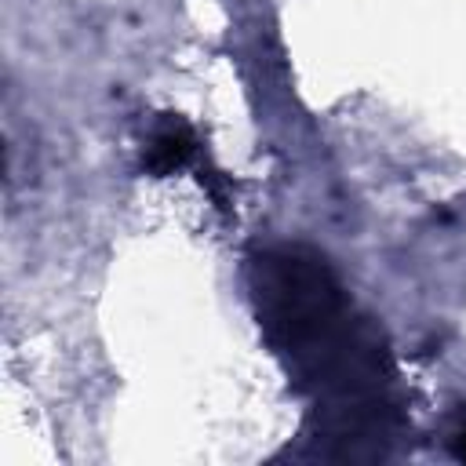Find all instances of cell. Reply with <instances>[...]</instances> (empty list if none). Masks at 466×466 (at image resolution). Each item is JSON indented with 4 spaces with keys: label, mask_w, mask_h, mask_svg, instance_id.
Listing matches in <instances>:
<instances>
[{
    "label": "cell",
    "mask_w": 466,
    "mask_h": 466,
    "mask_svg": "<svg viewBox=\"0 0 466 466\" xmlns=\"http://www.w3.org/2000/svg\"><path fill=\"white\" fill-rule=\"evenodd\" d=\"M248 280L273 353L313 397L317 437L335 455H382L397 430L382 328L353 309L331 266L302 244L255 251Z\"/></svg>",
    "instance_id": "obj_1"
},
{
    "label": "cell",
    "mask_w": 466,
    "mask_h": 466,
    "mask_svg": "<svg viewBox=\"0 0 466 466\" xmlns=\"http://www.w3.org/2000/svg\"><path fill=\"white\" fill-rule=\"evenodd\" d=\"M193 146H197V138H193L189 124L178 120V116H167V120L157 127V135H153V142H149V149H146V167H149L153 175H167V171H175L178 164H186V157L193 153Z\"/></svg>",
    "instance_id": "obj_2"
},
{
    "label": "cell",
    "mask_w": 466,
    "mask_h": 466,
    "mask_svg": "<svg viewBox=\"0 0 466 466\" xmlns=\"http://www.w3.org/2000/svg\"><path fill=\"white\" fill-rule=\"evenodd\" d=\"M455 455H459V459H466V426H459V430H455Z\"/></svg>",
    "instance_id": "obj_3"
}]
</instances>
